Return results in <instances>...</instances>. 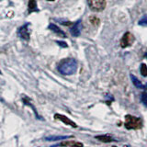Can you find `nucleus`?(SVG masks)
Segmentation results:
<instances>
[{
    "instance_id": "1",
    "label": "nucleus",
    "mask_w": 147,
    "mask_h": 147,
    "mask_svg": "<svg viewBox=\"0 0 147 147\" xmlns=\"http://www.w3.org/2000/svg\"><path fill=\"white\" fill-rule=\"evenodd\" d=\"M57 69L59 73H61L63 76H71L77 70V63L73 58L63 59L59 63Z\"/></svg>"
},
{
    "instance_id": "2",
    "label": "nucleus",
    "mask_w": 147,
    "mask_h": 147,
    "mask_svg": "<svg viewBox=\"0 0 147 147\" xmlns=\"http://www.w3.org/2000/svg\"><path fill=\"white\" fill-rule=\"evenodd\" d=\"M124 126L127 130H140L142 127V121L141 118H137L128 114L125 116Z\"/></svg>"
},
{
    "instance_id": "3",
    "label": "nucleus",
    "mask_w": 147,
    "mask_h": 147,
    "mask_svg": "<svg viewBox=\"0 0 147 147\" xmlns=\"http://www.w3.org/2000/svg\"><path fill=\"white\" fill-rule=\"evenodd\" d=\"M89 7L94 11H101L106 7V0H89Z\"/></svg>"
},
{
    "instance_id": "4",
    "label": "nucleus",
    "mask_w": 147,
    "mask_h": 147,
    "mask_svg": "<svg viewBox=\"0 0 147 147\" xmlns=\"http://www.w3.org/2000/svg\"><path fill=\"white\" fill-rule=\"evenodd\" d=\"M18 34L21 39L25 40H29L30 37V23H26L25 25L20 27L18 30Z\"/></svg>"
},
{
    "instance_id": "5",
    "label": "nucleus",
    "mask_w": 147,
    "mask_h": 147,
    "mask_svg": "<svg viewBox=\"0 0 147 147\" xmlns=\"http://www.w3.org/2000/svg\"><path fill=\"white\" fill-rule=\"evenodd\" d=\"M133 41H134V37L131 33V32H126L125 34L122 36V38L121 40V46L122 48H126L131 46Z\"/></svg>"
},
{
    "instance_id": "6",
    "label": "nucleus",
    "mask_w": 147,
    "mask_h": 147,
    "mask_svg": "<svg viewBox=\"0 0 147 147\" xmlns=\"http://www.w3.org/2000/svg\"><path fill=\"white\" fill-rule=\"evenodd\" d=\"M54 118L56 119H59V121H63L64 124H66V125H69L73 128H77V125L76 123H75L73 121H71L70 119L67 118L66 116H64V115H62V114H59V113H56L54 115Z\"/></svg>"
},
{
    "instance_id": "7",
    "label": "nucleus",
    "mask_w": 147,
    "mask_h": 147,
    "mask_svg": "<svg viewBox=\"0 0 147 147\" xmlns=\"http://www.w3.org/2000/svg\"><path fill=\"white\" fill-rule=\"evenodd\" d=\"M81 30H82V21L81 20H78L76 23L73 25V27L71 28L70 32L72 36L74 37H78L81 33Z\"/></svg>"
},
{
    "instance_id": "8",
    "label": "nucleus",
    "mask_w": 147,
    "mask_h": 147,
    "mask_svg": "<svg viewBox=\"0 0 147 147\" xmlns=\"http://www.w3.org/2000/svg\"><path fill=\"white\" fill-rule=\"evenodd\" d=\"M49 29L52 30L53 33L58 35L59 37H62V38H65V37H66V34L64 33V32L61 29H59V28L55 24H52V23H51V24L49 25Z\"/></svg>"
},
{
    "instance_id": "9",
    "label": "nucleus",
    "mask_w": 147,
    "mask_h": 147,
    "mask_svg": "<svg viewBox=\"0 0 147 147\" xmlns=\"http://www.w3.org/2000/svg\"><path fill=\"white\" fill-rule=\"evenodd\" d=\"M59 146H62V147H83L84 145H83L82 142H61L60 144H58Z\"/></svg>"
},
{
    "instance_id": "10",
    "label": "nucleus",
    "mask_w": 147,
    "mask_h": 147,
    "mask_svg": "<svg viewBox=\"0 0 147 147\" xmlns=\"http://www.w3.org/2000/svg\"><path fill=\"white\" fill-rule=\"evenodd\" d=\"M131 82H132V84L134 85L137 88H145V86H144L142 84V82L138 79V78L135 76H133V75H131Z\"/></svg>"
},
{
    "instance_id": "11",
    "label": "nucleus",
    "mask_w": 147,
    "mask_h": 147,
    "mask_svg": "<svg viewBox=\"0 0 147 147\" xmlns=\"http://www.w3.org/2000/svg\"><path fill=\"white\" fill-rule=\"evenodd\" d=\"M96 139L99 140L100 142H113L114 139L109 135H98L95 137Z\"/></svg>"
},
{
    "instance_id": "12",
    "label": "nucleus",
    "mask_w": 147,
    "mask_h": 147,
    "mask_svg": "<svg viewBox=\"0 0 147 147\" xmlns=\"http://www.w3.org/2000/svg\"><path fill=\"white\" fill-rule=\"evenodd\" d=\"M38 11V7L35 0H29V13Z\"/></svg>"
},
{
    "instance_id": "13",
    "label": "nucleus",
    "mask_w": 147,
    "mask_h": 147,
    "mask_svg": "<svg viewBox=\"0 0 147 147\" xmlns=\"http://www.w3.org/2000/svg\"><path fill=\"white\" fill-rule=\"evenodd\" d=\"M72 137V136H54V137H46L45 140L46 141H58V140H63V139H66V138Z\"/></svg>"
},
{
    "instance_id": "14",
    "label": "nucleus",
    "mask_w": 147,
    "mask_h": 147,
    "mask_svg": "<svg viewBox=\"0 0 147 147\" xmlns=\"http://www.w3.org/2000/svg\"><path fill=\"white\" fill-rule=\"evenodd\" d=\"M140 71H141V74L142 76H144V77L147 76V65L145 63H142Z\"/></svg>"
},
{
    "instance_id": "15",
    "label": "nucleus",
    "mask_w": 147,
    "mask_h": 147,
    "mask_svg": "<svg viewBox=\"0 0 147 147\" xmlns=\"http://www.w3.org/2000/svg\"><path fill=\"white\" fill-rule=\"evenodd\" d=\"M141 100L142 103L144 104V107H147V92H144L141 96Z\"/></svg>"
},
{
    "instance_id": "16",
    "label": "nucleus",
    "mask_w": 147,
    "mask_h": 147,
    "mask_svg": "<svg viewBox=\"0 0 147 147\" xmlns=\"http://www.w3.org/2000/svg\"><path fill=\"white\" fill-rule=\"evenodd\" d=\"M89 20H90V22L93 25H96V26H98L99 24V20L96 17H95V16H91L90 18H89Z\"/></svg>"
},
{
    "instance_id": "17",
    "label": "nucleus",
    "mask_w": 147,
    "mask_h": 147,
    "mask_svg": "<svg viewBox=\"0 0 147 147\" xmlns=\"http://www.w3.org/2000/svg\"><path fill=\"white\" fill-rule=\"evenodd\" d=\"M139 25L142 26H147V15H144L141 20H139Z\"/></svg>"
},
{
    "instance_id": "18",
    "label": "nucleus",
    "mask_w": 147,
    "mask_h": 147,
    "mask_svg": "<svg viewBox=\"0 0 147 147\" xmlns=\"http://www.w3.org/2000/svg\"><path fill=\"white\" fill-rule=\"evenodd\" d=\"M56 43H57L58 45L61 46V47H63V48H66V47H68L67 43H66V42H64V41H56Z\"/></svg>"
},
{
    "instance_id": "19",
    "label": "nucleus",
    "mask_w": 147,
    "mask_h": 147,
    "mask_svg": "<svg viewBox=\"0 0 147 147\" xmlns=\"http://www.w3.org/2000/svg\"><path fill=\"white\" fill-rule=\"evenodd\" d=\"M48 1H54V0H48Z\"/></svg>"
}]
</instances>
